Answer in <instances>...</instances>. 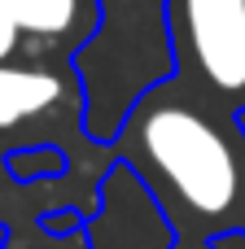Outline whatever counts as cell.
<instances>
[{
    "instance_id": "obj_1",
    "label": "cell",
    "mask_w": 245,
    "mask_h": 249,
    "mask_svg": "<svg viewBox=\"0 0 245 249\" xmlns=\"http://www.w3.org/2000/svg\"><path fill=\"white\" fill-rule=\"evenodd\" d=\"M110 144L158 201L171 249L245 236V131L228 105L184 79H162L127 109Z\"/></svg>"
},
{
    "instance_id": "obj_2",
    "label": "cell",
    "mask_w": 245,
    "mask_h": 249,
    "mask_svg": "<svg viewBox=\"0 0 245 249\" xmlns=\"http://www.w3.org/2000/svg\"><path fill=\"white\" fill-rule=\"evenodd\" d=\"M175 79L210 101L245 109V0H167Z\"/></svg>"
},
{
    "instance_id": "obj_3",
    "label": "cell",
    "mask_w": 245,
    "mask_h": 249,
    "mask_svg": "<svg viewBox=\"0 0 245 249\" xmlns=\"http://www.w3.org/2000/svg\"><path fill=\"white\" fill-rule=\"evenodd\" d=\"M101 9H105V26L79 53V74L88 83V136L92 140H114L118 127H123V105H118L123 44H127L123 35H132V39H140V35L167 39V0H101ZM132 57H136V74H140L145 92L158 88L162 79L145 66L136 44H132Z\"/></svg>"
},
{
    "instance_id": "obj_4",
    "label": "cell",
    "mask_w": 245,
    "mask_h": 249,
    "mask_svg": "<svg viewBox=\"0 0 245 249\" xmlns=\"http://www.w3.org/2000/svg\"><path fill=\"white\" fill-rule=\"evenodd\" d=\"M66 101V74L48 66H0V131L22 127Z\"/></svg>"
},
{
    "instance_id": "obj_5",
    "label": "cell",
    "mask_w": 245,
    "mask_h": 249,
    "mask_svg": "<svg viewBox=\"0 0 245 249\" xmlns=\"http://www.w3.org/2000/svg\"><path fill=\"white\" fill-rule=\"evenodd\" d=\"M22 26V35L39 39H88L96 31V9L101 0H4Z\"/></svg>"
},
{
    "instance_id": "obj_6",
    "label": "cell",
    "mask_w": 245,
    "mask_h": 249,
    "mask_svg": "<svg viewBox=\"0 0 245 249\" xmlns=\"http://www.w3.org/2000/svg\"><path fill=\"white\" fill-rule=\"evenodd\" d=\"M18 39H22V26H18V18H13V9L0 0V66L13 57V48H18Z\"/></svg>"
}]
</instances>
